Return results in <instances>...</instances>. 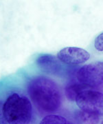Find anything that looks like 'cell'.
Segmentation results:
<instances>
[{"label":"cell","instance_id":"cell-2","mask_svg":"<svg viewBox=\"0 0 103 124\" xmlns=\"http://www.w3.org/2000/svg\"><path fill=\"white\" fill-rule=\"evenodd\" d=\"M4 113L8 124H31L32 103L26 96L14 92L9 94L4 102Z\"/></svg>","mask_w":103,"mask_h":124},{"label":"cell","instance_id":"cell-12","mask_svg":"<svg viewBox=\"0 0 103 124\" xmlns=\"http://www.w3.org/2000/svg\"><path fill=\"white\" fill-rule=\"evenodd\" d=\"M103 124V121H102V122H101V124Z\"/></svg>","mask_w":103,"mask_h":124},{"label":"cell","instance_id":"cell-5","mask_svg":"<svg viewBox=\"0 0 103 124\" xmlns=\"http://www.w3.org/2000/svg\"><path fill=\"white\" fill-rule=\"evenodd\" d=\"M58 60L69 65H79L87 62L90 54L84 49L77 47H66L57 53Z\"/></svg>","mask_w":103,"mask_h":124},{"label":"cell","instance_id":"cell-3","mask_svg":"<svg viewBox=\"0 0 103 124\" xmlns=\"http://www.w3.org/2000/svg\"><path fill=\"white\" fill-rule=\"evenodd\" d=\"M76 77L80 83L90 88L100 86L103 84V62H95L81 67Z\"/></svg>","mask_w":103,"mask_h":124},{"label":"cell","instance_id":"cell-8","mask_svg":"<svg viewBox=\"0 0 103 124\" xmlns=\"http://www.w3.org/2000/svg\"><path fill=\"white\" fill-rule=\"evenodd\" d=\"M78 118L83 124H98L100 116L89 111L82 110L78 112Z\"/></svg>","mask_w":103,"mask_h":124},{"label":"cell","instance_id":"cell-7","mask_svg":"<svg viewBox=\"0 0 103 124\" xmlns=\"http://www.w3.org/2000/svg\"><path fill=\"white\" fill-rule=\"evenodd\" d=\"M88 88H92L86 85L79 84H73L69 85L65 90V94L68 100L71 101H76L78 97L82 92Z\"/></svg>","mask_w":103,"mask_h":124},{"label":"cell","instance_id":"cell-4","mask_svg":"<svg viewBox=\"0 0 103 124\" xmlns=\"http://www.w3.org/2000/svg\"><path fill=\"white\" fill-rule=\"evenodd\" d=\"M76 104L82 110L103 116V93L91 88L84 90L76 99Z\"/></svg>","mask_w":103,"mask_h":124},{"label":"cell","instance_id":"cell-11","mask_svg":"<svg viewBox=\"0 0 103 124\" xmlns=\"http://www.w3.org/2000/svg\"><path fill=\"white\" fill-rule=\"evenodd\" d=\"M0 124H8L4 113V102L0 99Z\"/></svg>","mask_w":103,"mask_h":124},{"label":"cell","instance_id":"cell-9","mask_svg":"<svg viewBox=\"0 0 103 124\" xmlns=\"http://www.w3.org/2000/svg\"><path fill=\"white\" fill-rule=\"evenodd\" d=\"M39 124H72L64 116L58 115L49 114L45 115Z\"/></svg>","mask_w":103,"mask_h":124},{"label":"cell","instance_id":"cell-6","mask_svg":"<svg viewBox=\"0 0 103 124\" xmlns=\"http://www.w3.org/2000/svg\"><path fill=\"white\" fill-rule=\"evenodd\" d=\"M36 64L42 70L48 73H54L58 69L57 60L52 54H41L36 59Z\"/></svg>","mask_w":103,"mask_h":124},{"label":"cell","instance_id":"cell-1","mask_svg":"<svg viewBox=\"0 0 103 124\" xmlns=\"http://www.w3.org/2000/svg\"><path fill=\"white\" fill-rule=\"evenodd\" d=\"M32 103L41 113L56 112L61 105V94L53 80L43 76L32 78L27 84Z\"/></svg>","mask_w":103,"mask_h":124},{"label":"cell","instance_id":"cell-10","mask_svg":"<svg viewBox=\"0 0 103 124\" xmlns=\"http://www.w3.org/2000/svg\"><path fill=\"white\" fill-rule=\"evenodd\" d=\"M94 47L98 51L103 52V32L100 33L94 41Z\"/></svg>","mask_w":103,"mask_h":124}]
</instances>
